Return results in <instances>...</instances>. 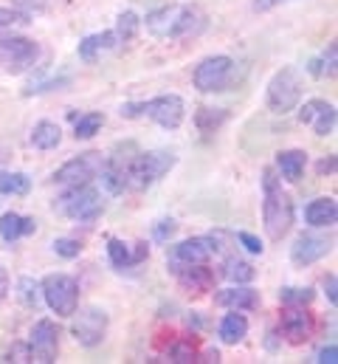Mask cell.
Wrapping results in <instances>:
<instances>
[{
	"instance_id": "cell-1",
	"label": "cell",
	"mask_w": 338,
	"mask_h": 364,
	"mask_svg": "<svg viewBox=\"0 0 338 364\" xmlns=\"http://www.w3.org/2000/svg\"><path fill=\"white\" fill-rule=\"evenodd\" d=\"M262 189H265V200H262L265 232H268L271 240H282L290 232V223H293L290 195L282 189V181L276 178L273 170H265L262 173Z\"/></svg>"
},
{
	"instance_id": "cell-2",
	"label": "cell",
	"mask_w": 338,
	"mask_h": 364,
	"mask_svg": "<svg viewBox=\"0 0 338 364\" xmlns=\"http://www.w3.org/2000/svg\"><path fill=\"white\" fill-rule=\"evenodd\" d=\"M203 26V17L195 6H164V9H156L153 14H147V31L153 37H161V40H178V37H186V34H195L197 28Z\"/></svg>"
},
{
	"instance_id": "cell-3",
	"label": "cell",
	"mask_w": 338,
	"mask_h": 364,
	"mask_svg": "<svg viewBox=\"0 0 338 364\" xmlns=\"http://www.w3.org/2000/svg\"><path fill=\"white\" fill-rule=\"evenodd\" d=\"M121 116L124 119H141V116H147V119L158 122L161 127L175 130L183 122V99L178 93H164V96H156L150 102H130V105L121 107Z\"/></svg>"
},
{
	"instance_id": "cell-4",
	"label": "cell",
	"mask_w": 338,
	"mask_h": 364,
	"mask_svg": "<svg viewBox=\"0 0 338 364\" xmlns=\"http://www.w3.org/2000/svg\"><path fill=\"white\" fill-rule=\"evenodd\" d=\"M40 291H43V299L48 302V308L57 316H71L80 305V285L68 274H48L40 282Z\"/></svg>"
},
{
	"instance_id": "cell-5",
	"label": "cell",
	"mask_w": 338,
	"mask_h": 364,
	"mask_svg": "<svg viewBox=\"0 0 338 364\" xmlns=\"http://www.w3.org/2000/svg\"><path fill=\"white\" fill-rule=\"evenodd\" d=\"M175 156L167 150H153V153H138L133 167H130V181L127 189H147L158 178H164L169 170L175 167Z\"/></svg>"
},
{
	"instance_id": "cell-6",
	"label": "cell",
	"mask_w": 338,
	"mask_h": 364,
	"mask_svg": "<svg viewBox=\"0 0 338 364\" xmlns=\"http://www.w3.org/2000/svg\"><path fill=\"white\" fill-rule=\"evenodd\" d=\"M57 209L62 215H68L71 220H80V223H90L102 215L104 203H102V195L90 186V183H77L71 192H65L60 200H57Z\"/></svg>"
},
{
	"instance_id": "cell-7",
	"label": "cell",
	"mask_w": 338,
	"mask_h": 364,
	"mask_svg": "<svg viewBox=\"0 0 338 364\" xmlns=\"http://www.w3.org/2000/svg\"><path fill=\"white\" fill-rule=\"evenodd\" d=\"M302 99V77L296 68H282L273 74V80L268 82V107L273 113H290Z\"/></svg>"
},
{
	"instance_id": "cell-8",
	"label": "cell",
	"mask_w": 338,
	"mask_h": 364,
	"mask_svg": "<svg viewBox=\"0 0 338 364\" xmlns=\"http://www.w3.org/2000/svg\"><path fill=\"white\" fill-rule=\"evenodd\" d=\"M237 74V63L231 57H209L195 68V88L203 93L226 91Z\"/></svg>"
},
{
	"instance_id": "cell-9",
	"label": "cell",
	"mask_w": 338,
	"mask_h": 364,
	"mask_svg": "<svg viewBox=\"0 0 338 364\" xmlns=\"http://www.w3.org/2000/svg\"><path fill=\"white\" fill-rule=\"evenodd\" d=\"M217 252V240L214 237H192V240H183L178 246H172L167 255V266L172 274L183 272L189 266H200V263H209V257Z\"/></svg>"
},
{
	"instance_id": "cell-10",
	"label": "cell",
	"mask_w": 338,
	"mask_h": 364,
	"mask_svg": "<svg viewBox=\"0 0 338 364\" xmlns=\"http://www.w3.org/2000/svg\"><path fill=\"white\" fill-rule=\"evenodd\" d=\"M40 57V46L28 37H0V68L9 74L28 71Z\"/></svg>"
},
{
	"instance_id": "cell-11",
	"label": "cell",
	"mask_w": 338,
	"mask_h": 364,
	"mask_svg": "<svg viewBox=\"0 0 338 364\" xmlns=\"http://www.w3.org/2000/svg\"><path fill=\"white\" fill-rule=\"evenodd\" d=\"M74 316V322H71V333H74V339L82 345V348H96V345H102L104 342V336H107V311L104 308H84V311H74L71 314Z\"/></svg>"
},
{
	"instance_id": "cell-12",
	"label": "cell",
	"mask_w": 338,
	"mask_h": 364,
	"mask_svg": "<svg viewBox=\"0 0 338 364\" xmlns=\"http://www.w3.org/2000/svg\"><path fill=\"white\" fill-rule=\"evenodd\" d=\"M102 164H104L102 153H82V156L71 159L68 164H62V167L54 173V181L71 183V186H77V183H90L102 173Z\"/></svg>"
},
{
	"instance_id": "cell-13",
	"label": "cell",
	"mask_w": 338,
	"mask_h": 364,
	"mask_svg": "<svg viewBox=\"0 0 338 364\" xmlns=\"http://www.w3.org/2000/svg\"><path fill=\"white\" fill-rule=\"evenodd\" d=\"M57 348H60V331L51 319H40L31 331V345H28V362L51 364L57 362Z\"/></svg>"
},
{
	"instance_id": "cell-14",
	"label": "cell",
	"mask_w": 338,
	"mask_h": 364,
	"mask_svg": "<svg viewBox=\"0 0 338 364\" xmlns=\"http://www.w3.org/2000/svg\"><path fill=\"white\" fill-rule=\"evenodd\" d=\"M299 122L310 124L316 136H330L336 130V105H330L325 99H310V102L302 105Z\"/></svg>"
},
{
	"instance_id": "cell-15",
	"label": "cell",
	"mask_w": 338,
	"mask_h": 364,
	"mask_svg": "<svg viewBox=\"0 0 338 364\" xmlns=\"http://www.w3.org/2000/svg\"><path fill=\"white\" fill-rule=\"evenodd\" d=\"M330 252H333V240H330V237L307 232V235H299V237H296V243H293V249H290V260H293V266H302V269H305V266L322 260V257L330 255Z\"/></svg>"
},
{
	"instance_id": "cell-16",
	"label": "cell",
	"mask_w": 338,
	"mask_h": 364,
	"mask_svg": "<svg viewBox=\"0 0 338 364\" xmlns=\"http://www.w3.org/2000/svg\"><path fill=\"white\" fill-rule=\"evenodd\" d=\"M282 336L290 345H302L313 336V316L305 308H288V314L282 316Z\"/></svg>"
},
{
	"instance_id": "cell-17",
	"label": "cell",
	"mask_w": 338,
	"mask_h": 364,
	"mask_svg": "<svg viewBox=\"0 0 338 364\" xmlns=\"http://www.w3.org/2000/svg\"><path fill=\"white\" fill-rule=\"evenodd\" d=\"M217 305L231 308V311H254L259 305V294L246 285H234V288H226L217 294Z\"/></svg>"
},
{
	"instance_id": "cell-18",
	"label": "cell",
	"mask_w": 338,
	"mask_h": 364,
	"mask_svg": "<svg viewBox=\"0 0 338 364\" xmlns=\"http://www.w3.org/2000/svg\"><path fill=\"white\" fill-rule=\"evenodd\" d=\"M305 218L313 229H325V226H333L338 220V206L333 198H316L307 203L305 209Z\"/></svg>"
},
{
	"instance_id": "cell-19",
	"label": "cell",
	"mask_w": 338,
	"mask_h": 364,
	"mask_svg": "<svg viewBox=\"0 0 338 364\" xmlns=\"http://www.w3.org/2000/svg\"><path fill=\"white\" fill-rule=\"evenodd\" d=\"M116 34L113 31H99V34H90V37H84L82 43H80V60L84 63H96L102 54H107V51H113L116 48Z\"/></svg>"
},
{
	"instance_id": "cell-20",
	"label": "cell",
	"mask_w": 338,
	"mask_h": 364,
	"mask_svg": "<svg viewBox=\"0 0 338 364\" xmlns=\"http://www.w3.org/2000/svg\"><path fill=\"white\" fill-rule=\"evenodd\" d=\"M34 232H37V220H34V218H23V215H17V212H6V215L0 218V237H3L6 243H14L17 237L34 235Z\"/></svg>"
},
{
	"instance_id": "cell-21",
	"label": "cell",
	"mask_w": 338,
	"mask_h": 364,
	"mask_svg": "<svg viewBox=\"0 0 338 364\" xmlns=\"http://www.w3.org/2000/svg\"><path fill=\"white\" fill-rule=\"evenodd\" d=\"M175 277H178V282H180L186 291H195V294L212 291V285H214V274H212V269H209L206 263H200V266H189V269L178 272Z\"/></svg>"
},
{
	"instance_id": "cell-22",
	"label": "cell",
	"mask_w": 338,
	"mask_h": 364,
	"mask_svg": "<svg viewBox=\"0 0 338 364\" xmlns=\"http://www.w3.org/2000/svg\"><path fill=\"white\" fill-rule=\"evenodd\" d=\"M307 164V153L305 150H282L276 153V170L282 173V178L290 183H296L305 173Z\"/></svg>"
},
{
	"instance_id": "cell-23",
	"label": "cell",
	"mask_w": 338,
	"mask_h": 364,
	"mask_svg": "<svg viewBox=\"0 0 338 364\" xmlns=\"http://www.w3.org/2000/svg\"><path fill=\"white\" fill-rule=\"evenodd\" d=\"M60 141H62L60 124H54V122H37V124H34V130H31V144H34L37 150H54V147H60Z\"/></svg>"
},
{
	"instance_id": "cell-24",
	"label": "cell",
	"mask_w": 338,
	"mask_h": 364,
	"mask_svg": "<svg viewBox=\"0 0 338 364\" xmlns=\"http://www.w3.org/2000/svg\"><path fill=\"white\" fill-rule=\"evenodd\" d=\"M246 333H249V319H246L243 314L234 311V314L223 316V322H220V339H223L226 345H237V342H243Z\"/></svg>"
},
{
	"instance_id": "cell-25",
	"label": "cell",
	"mask_w": 338,
	"mask_h": 364,
	"mask_svg": "<svg viewBox=\"0 0 338 364\" xmlns=\"http://www.w3.org/2000/svg\"><path fill=\"white\" fill-rule=\"evenodd\" d=\"M226 119H229V113L223 107H200L197 116H195V124H197L200 133L212 136V133H217L226 124Z\"/></svg>"
},
{
	"instance_id": "cell-26",
	"label": "cell",
	"mask_w": 338,
	"mask_h": 364,
	"mask_svg": "<svg viewBox=\"0 0 338 364\" xmlns=\"http://www.w3.org/2000/svg\"><path fill=\"white\" fill-rule=\"evenodd\" d=\"M223 277L231 279V282H237V285H246V282H251L254 277H256V272H254L251 263H246L240 257H229L223 263Z\"/></svg>"
},
{
	"instance_id": "cell-27",
	"label": "cell",
	"mask_w": 338,
	"mask_h": 364,
	"mask_svg": "<svg viewBox=\"0 0 338 364\" xmlns=\"http://www.w3.org/2000/svg\"><path fill=\"white\" fill-rule=\"evenodd\" d=\"M336 63H338V46L330 43V48H327L319 60H313V63L307 65V71H310L313 77H336Z\"/></svg>"
},
{
	"instance_id": "cell-28",
	"label": "cell",
	"mask_w": 338,
	"mask_h": 364,
	"mask_svg": "<svg viewBox=\"0 0 338 364\" xmlns=\"http://www.w3.org/2000/svg\"><path fill=\"white\" fill-rule=\"evenodd\" d=\"M31 189V178L26 173H0V192L3 195H26Z\"/></svg>"
},
{
	"instance_id": "cell-29",
	"label": "cell",
	"mask_w": 338,
	"mask_h": 364,
	"mask_svg": "<svg viewBox=\"0 0 338 364\" xmlns=\"http://www.w3.org/2000/svg\"><path fill=\"white\" fill-rule=\"evenodd\" d=\"M17 296H20V302H23V305L37 308V305H40V299H43L40 282H34L31 277H23V279L17 282Z\"/></svg>"
},
{
	"instance_id": "cell-30",
	"label": "cell",
	"mask_w": 338,
	"mask_h": 364,
	"mask_svg": "<svg viewBox=\"0 0 338 364\" xmlns=\"http://www.w3.org/2000/svg\"><path fill=\"white\" fill-rule=\"evenodd\" d=\"M279 299L288 308H305V305L313 302V291L310 288H282L279 291Z\"/></svg>"
},
{
	"instance_id": "cell-31",
	"label": "cell",
	"mask_w": 338,
	"mask_h": 364,
	"mask_svg": "<svg viewBox=\"0 0 338 364\" xmlns=\"http://www.w3.org/2000/svg\"><path fill=\"white\" fill-rule=\"evenodd\" d=\"M102 124H104V116L102 113H84L77 119V139H93L99 130H102Z\"/></svg>"
},
{
	"instance_id": "cell-32",
	"label": "cell",
	"mask_w": 338,
	"mask_h": 364,
	"mask_svg": "<svg viewBox=\"0 0 338 364\" xmlns=\"http://www.w3.org/2000/svg\"><path fill=\"white\" fill-rule=\"evenodd\" d=\"M107 255H110V263H113L116 269H127V266H133L130 246H124V243H121V240H116V237H110V240H107Z\"/></svg>"
},
{
	"instance_id": "cell-33",
	"label": "cell",
	"mask_w": 338,
	"mask_h": 364,
	"mask_svg": "<svg viewBox=\"0 0 338 364\" xmlns=\"http://www.w3.org/2000/svg\"><path fill=\"white\" fill-rule=\"evenodd\" d=\"M116 40H121V43H130L136 34H138V17L133 14V11H124L121 17H119V26H116Z\"/></svg>"
},
{
	"instance_id": "cell-34",
	"label": "cell",
	"mask_w": 338,
	"mask_h": 364,
	"mask_svg": "<svg viewBox=\"0 0 338 364\" xmlns=\"http://www.w3.org/2000/svg\"><path fill=\"white\" fill-rule=\"evenodd\" d=\"M167 356H169V362H180V364L197 362V350H195V345L186 342V339H183V342H175L167 350Z\"/></svg>"
},
{
	"instance_id": "cell-35",
	"label": "cell",
	"mask_w": 338,
	"mask_h": 364,
	"mask_svg": "<svg viewBox=\"0 0 338 364\" xmlns=\"http://www.w3.org/2000/svg\"><path fill=\"white\" fill-rule=\"evenodd\" d=\"M54 252H57L60 257L71 260V257H80L82 243H80V240H71V237H60V240H54Z\"/></svg>"
},
{
	"instance_id": "cell-36",
	"label": "cell",
	"mask_w": 338,
	"mask_h": 364,
	"mask_svg": "<svg viewBox=\"0 0 338 364\" xmlns=\"http://www.w3.org/2000/svg\"><path fill=\"white\" fill-rule=\"evenodd\" d=\"M237 240L246 246V252H251V255H262V240H259V237H254V235H249V232H240V235H237Z\"/></svg>"
},
{
	"instance_id": "cell-37",
	"label": "cell",
	"mask_w": 338,
	"mask_h": 364,
	"mask_svg": "<svg viewBox=\"0 0 338 364\" xmlns=\"http://www.w3.org/2000/svg\"><path fill=\"white\" fill-rule=\"evenodd\" d=\"M17 23H28V17L23 11H11V9L0 11V26H17Z\"/></svg>"
},
{
	"instance_id": "cell-38",
	"label": "cell",
	"mask_w": 338,
	"mask_h": 364,
	"mask_svg": "<svg viewBox=\"0 0 338 364\" xmlns=\"http://www.w3.org/2000/svg\"><path fill=\"white\" fill-rule=\"evenodd\" d=\"M175 229H178L175 220H161V223L156 226V237H158V240H169V237L175 235Z\"/></svg>"
},
{
	"instance_id": "cell-39",
	"label": "cell",
	"mask_w": 338,
	"mask_h": 364,
	"mask_svg": "<svg viewBox=\"0 0 338 364\" xmlns=\"http://www.w3.org/2000/svg\"><path fill=\"white\" fill-rule=\"evenodd\" d=\"M316 362H319V364H336L338 362V348H336V345H327V348H322Z\"/></svg>"
},
{
	"instance_id": "cell-40",
	"label": "cell",
	"mask_w": 338,
	"mask_h": 364,
	"mask_svg": "<svg viewBox=\"0 0 338 364\" xmlns=\"http://www.w3.org/2000/svg\"><path fill=\"white\" fill-rule=\"evenodd\" d=\"M338 279L336 274H330L327 279H325V291H327V299H330V305H338Z\"/></svg>"
},
{
	"instance_id": "cell-41",
	"label": "cell",
	"mask_w": 338,
	"mask_h": 364,
	"mask_svg": "<svg viewBox=\"0 0 338 364\" xmlns=\"http://www.w3.org/2000/svg\"><path fill=\"white\" fill-rule=\"evenodd\" d=\"M282 3H288V0H254V11H271Z\"/></svg>"
},
{
	"instance_id": "cell-42",
	"label": "cell",
	"mask_w": 338,
	"mask_h": 364,
	"mask_svg": "<svg viewBox=\"0 0 338 364\" xmlns=\"http://www.w3.org/2000/svg\"><path fill=\"white\" fill-rule=\"evenodd\" d=\"M336 170V159L330 156V159H325V161H319V176H327V173H333Z\"/></svg>"
},
{
	"instance_id": "cell-43",
	"label": "cell",
	"mask_w": 338,
	"mask_h": 364,
	"mask_svg": "<svg viewBox=\"0 0 338 364\" xmlns=\"http://www.w3.org/2000/svg\"><path fill=\"white\" fill-rule=\"evenodd\" d=\"M9 294V274H6V269L0 266V299Z\"/></svg>"
}]
</instances>
